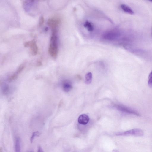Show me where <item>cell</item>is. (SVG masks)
<instances>
[{
    "label": "cell",
    "mask_w": 152,
    "mask_h": 152,
    "mask_svg": "<svg viewBox=\"0 0 152 152\" xmlns=\"http://www.w3.org/2000/svg\"><path fill=\"white\" fill-rule=\"evenodd\" d=\"M57 32V30L56 28L52 29L50 43L48 48L49 53L52 57L54 58L57 56L58 52Z\"/></svg>",
    "instance_id": "cell-1"
},
{
    "label": "cell",
    "mask_w": 152,
    "mask_h": 152,
    "mask_svg": "<svg viewBox=\"0 0 152 152\" xmlns=\"http://www.w3.org/2000/svg\"><path fill=\"white\" fill-rule=\"evenodd\" d=\"M120 35L119 31L116 29L105 32L102 36V38L107 41H113L117 39Z\"/></svg>",
    "instance_id": "cell-2"
},
{
    "label": "cell",
    "mask_w": 152,
    "mask_h": 152,
    "mask_svg": "<svg viewBox=\"0 0 152 152\" xmlns=\"http://www.w3.org/2000/svg\"><path fill=\"white\" fill-rule=\"evenodd\" d=\"M25 47H29L31 54L36 55L38 52V48L35 41L34 40L27 41L24 44Z\"/></svg>",
    "instance_id": "cell-3"
},
{
    "label": "cell",
    "mask_w": 152,
    "mask_h": 152,
    "mask_svg": "<svg viewBox=\"0 0 152 152\" xmlns=\"http://www.w3.org/2000/svg\"><path fill=\"white\" fill-rule=\"evenodd\" d=\"M61 23L60 18L57 17H53L49 18L47 21L48 25L52 29L56 28Z\"/></svg>",
    "instance_id": "cell-4"
},
{
    "label": "cell",
    "mask_w": 152,
    "mask_h": 152,
    "mask_svg": "<svg viewBox=\"0 0 152 152\" xmlns=\"http://www.w3.org/2000/svg\"><path fill=\"white\" fill-rule=\"evenodd\" d=\"M116 107L118 110L123 112L137 116L140 115V114L135 110L124 105H118Z\"/></svg>",
    "instance_id": "cell-5"
},
{
    "label": "cell",
    "mask_w": 152,
    "mask_h": 152,
    "mask_svg": "<svg viewBox=\"0 0 152 152\" xmlns=\"http://www.w3.org/2000/svg\"><path fill=\"white\" fill-rule=\"evenodd\" d=\"M122 134L134 135L137 136H141L143 135V131L138 128L134 129L122 133Z\"/></svg>",
    "instance_id": "cell-6"
},
{
    "label": "cell",
    "mask_w": 152,
    "mask_h": 152,
    "mask_svg": "<svg viewBox=\"0 0 152 152\" xmlns=\"http://www.w3.org/2000/svg\"><path fill=\"white\" fill-rule=\"evenodd\" d=\"M25 66V64L23 63L21 64L18 68L16 71L11 75L8 79L9 82H11L15 79L18 77L19 74L23 70Z\"/></svg>",
    "instance_id": "cell-7"
},
{
    "label": "cell",
    "mask_w": 152,
    "mask_h": 152,
    "mask_svg": "<svg viewBox=\"0 0 152 152\" xmlns=\"http://www.w3.org/2000/svg\"><path fill=\"white\" fill-rule=\"evenodd\" d=\"M89 118L88 115L85 114L81 115L78 117V121L82 124L85 125L89 122Z\"/></svg>",
    "instance_id": "cell-8"
},
{
    "label": "cell",
    "mask_w": 152,
    "mask_h": 152,
    "mask_svg": "<svg viewBox=\"0 0 152 152\" xmlns=\"http://www.w3.org/2000/svg\"><path fill=\"white\" fill-rule=\"evenodd\" d=\"M62 88L64 91L66 92L69 91L72 88L71 82L68 80L65 81L63 83Z\"/></svg>",
    "instance_id": "cell-9"
},
{
    "label": "cell",
    "mask_w": 152,
    "mask_h": 152,
    "mask_svg": "<svg viewBox=\"0 0 152 152\" xmlns=\"http://www.w3.org/2000/svg\"><path fill=\"white\" fill-rule=\"evenodd\" d=\"M120 7L122 10L125 12L130 14L133 15L134 14V12L132 9L128 6L122 4Z\"/></svg>",
    "instance_id": "cell-10"
},
{
    "label": "cell",
    "mask_w": 152,
    "mask_h": 152,
    "mask_svg": "<svg viewBox=\"0 0 152 152\" xmlns=\"http://www.w3.org/2000/svg\"><path fill=\"white\" fill-rule=\"evenodd\" d=\"M84 27L89 32L93 31L94 29L93 24L90 22L87 21L83 24Z\"/></svg>",
    "instance_id": "cell-11"
},
{
    "label": "cell",
    "mask_w": 152,
    "mask_h": 152,
    "mask_svg": "<svg viewBox=\"0 0 152 152\" xmlns=\"http://www.w3.org/2000/svg\"><path fill=\"white\" fill-rule=\"evenodd\" d=\"M15 152H21L20 146V140L19 137H17L15 140Z\"/></svg>",
    "instance_id": "cell-12"
},
{
    "label": "cell",
    "mask_w": 152,
    "mask_h": 152,
    "mask_svg": "<svg viewBox=\"0 0 152 152\" xmlns=\"http://www.w3.org/2000/svg\"><path fill=\"white\" fill-rule=\"evenodd\" d=\"M85 83L86 84H90L92 81V74L91 72L87 73L85 76Z\"/></svg>",
    "instance_id": "cell-13"
},
{
    "label": "cell",
    "mask_w": 152,
    "mask_h": 152,
    "mask_svg": "<svg viewBox=\"0 0 152 152\" xmlns=\"http://www.w3.org/2000/svg\"><path fill=\"white\" fill-rule=\"evenodd\" d=\"M40 134V133L38 131H36L33 132L31 137L30 141L31 143H32L33 140L35 137L39 136Z\"/></svg>",
    "instance_id": "cell-14"
},
{
    "label": "cell",
    "mask_w": 152,
    "mask_h": 152,
    "mask_svg": "<svg viewBox=\"0 0 152 152\" xmlns=\"http://www.w3.org/2000/svg\"><path fill=\"white\" fill-rule=\"evenodd\" d=\"M148 84L149 87L152 86V71L149 74L148 77Z\"/></svg>",
    "instance_id": "cell-15"
},
{
    "label": "cell",
    "mask_w": 152,
    "mask_h": 152,
    "mask_svg": "<svg viewBox=\"0 0 152 152\" xmlns=\"http://www.w3.org/2000/svg\"><path fill=\"white\" fill-rule=\"evenodd\" d=\"M44 21V18L43 16H41L40 18V19H39V26H42Z\"/></svg>",
    "instance_id": "cell-16"
},
{
    "label": "cell",
    "mask_w": 152,
    "mask_h": 152,
    "mask_svg": "<svg viewBox=\"0 0 152 152\" xmlns=\"http://www.w3.org/2000/svg\"><path fill=\"white\" fill-rule=\"evenodd\" d=\"M9 87L8 86H5L3 89V92L4 94H7L8 92Z\"/></svg>",
    "instance_id": "cell-17"
},
{
    "label": "cell",
    "mask_w": 152,
    "mask_h": 152,
    "mask_svg": "<svg viewBox=\"0 0 152 152\" xmlns=\"http://www.w3.org/2000/svg\"><path fill=\"white\" fill-rule=\"evenodd\" d=\"M42 63L40 61H38L37 63V66H40L42 65Z\"/></svg>",
    "instance_id": "cell-18"
},
{
    "label": "cell",
    "mask_w": 152,
    "mask_h": 152,
    "mask_svg": "<svg viewBox=\"0 0 152 152\" xmlns=\"http://www.w3.org/2000/svg\"><path fill=\"white\" fill-rule=\"evenodd\" d=\"M37 152H44L42 148L40 146H39L38 148Z\"/></svg>",
    "instance_id": "cell-19"
},
{
    "label": "cell",
    "mask_w": 152,
    "mask_h": 152,
    "mask_svg": "<svg viewBox=\"0 0 152 152\" xmlns=\"http://www.w3.org/2000/svg\"><path fill=\"white\" fill-rule=\"evenodd\" d=\"M151 35L152 37V27L151 31Z\"/></svg>",
    "instance_id": "cell-20"
},
{
    "label": "cell",
    "mask_w": 152,
    "mask_h": 152,
    "mask_svg": "<svg viewBox=\"0 0 152 152\" xmlns=\"http://www.w3.org/2000/svg\"><path fill=\"white\" fill-rule=\"evenodd\" d=\"M149 1H150V2H152V0Z\"/></svg>",
    "instance_id": "cell-21"
},
{
    "label": "cell",
    "mask_w": 152,
    "mask_h": 152,
    "mask_svg": "<svg viewBox=\"0 0 152 152\" xmlns=\"http://www.w3.org/2000/svg\"></svg>",
    "instance_id": "cell-22"
}]
</instances>
